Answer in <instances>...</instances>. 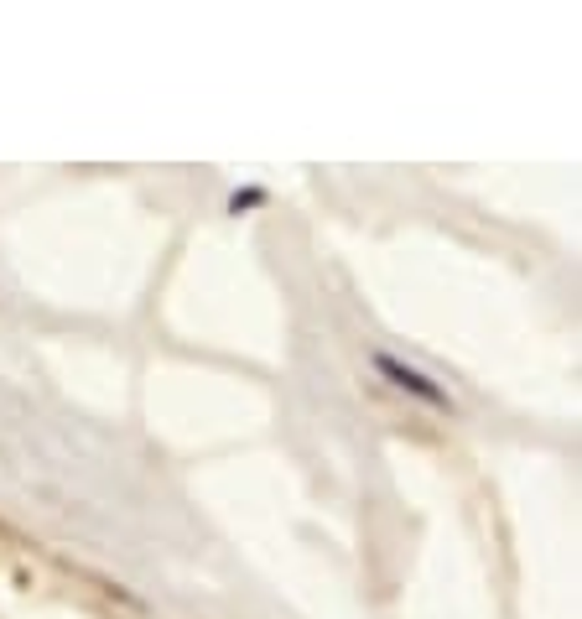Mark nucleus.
<instances>
[{"mask_svg":"<svg viewBox=\"0 0 582 619\" xmlns=\"http://www.w3.org/2000/svg\"><path fill=\"white\" fill-rule=\"evenodd\" d=\"M374 370L385 375L396 391H406V396H416V401H427V406H442V411H453V396L437 385V380H427L422 370H411V365H400L396 354H374Z\"/></svg>","mask_w":582,"mask_h":619,"instance_id":"obj_1","label":"nucleus"}]
</instances>
